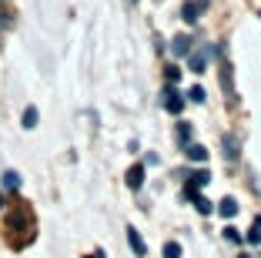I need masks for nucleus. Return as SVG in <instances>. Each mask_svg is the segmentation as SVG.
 <instances>
[{
    "label": "nucleus",
    "mask_w": 261,
    "mask_h": 258,
    "mask_svg": "<svg viewBox=\"0 0 261 258\" xmlns=\"http://www.w3.org/2000/svg\"><path fill=\"white\" fill-rule=\"evenodd\" d=\"M4 208H7V195H4V191H0V212H4Z\"/></svg>",
    "instance_id": "22"
},
{
    "label": "nucleus",
    "mask_w": 261,
    "mask_h": 258,
    "mask_svg": "<svg viewBox=\"0 0 261 258\" xmlns=\"http://www.w3.org/2000/svg\"><path fill=\"white\" fill-rule=\"evenodd\" d=\"M188 98H191L194 104H204V98H207V94H204V87H201V84H194L191 91H188Z\"/></svg>",
    "instance_id": "17"
},
{
    "label": "nucleus",
    "mask_w": 261,
    "mask_h": 258,
    "mask_svg": "<svg viewBox=\"0 0 261 258\" xmlns=\"http://www.w3.org/2000/svg\"><path fill=\"white\" fill-rule=\"evenodd\" d=\"M164 77H168V84H174V87H177V84H181V71H177L174 64H171V67L164 71Z\"/></svg>",
    "instance_id": "19"
},
{
    "label": "nucleus",
    "mask_w": 261,
    "mask_h": 258,
    "mask_svg": "<svg viewBox=\"0 0 261 258\" xmlns=\"http://www.w3.org/2000/svg\"><path fill=\"white\" fill-rule=\"evenodd\" d=\"M0 47H4V40H0Z\"/></svg>",
    "instance_id": "24"
},
{
    "label": "nucleus",
    "mask_w": 261,
    "mask_h": 258,
    "mask_svg": "<svg viewBox=\"0 0 261 258\" xmlns=\"http://www.w3.org/2000/svg\"><path fill=\"white\" fill-rule=\"evenodd\" d=\"M245 242H248V245H261V215L251 221V231L245 235Z\"/></svg>",
    "instance_id": "12"
},
{
    "label": "nucleus",
    "mask_w": 261,
    "mask_h": 258,
    "mask_svg": "<svg viewBox=\"0 0 261 258\" xmlns=\"http://www.w3.org/2000/svg\"><path fill=\"white\" fill-rule=\"evenodd\" d=\"M164 258H181V245L168 242V245H164Z\"/></svg>",
    "instance_id": "20"
},
{
    "label": "nucleus",
    "mask_w": 261,
    "mask_h": 258,
    "mask_svg": "<svg viewBox=\"0 0 261 258\" xmlns=\"http://www.w3.org/2000/svg\"><path fill=\"white\" fill-rule=\"evenodd\" d=\"M218 215H221V218H234V215H238V201H234V198L218 201Z\"/></svg>",
    "instance_id": "8"
},
{
    "label": "nucleus",
    "mask_w": 261,
    "mask_h": 258,
    "mask_svg": "<svg viewBox=\"0 0 261 258\" xmlns=\"http://www.w3.org/2000/svg\"><path fill=\"white\" fill-rule=\"evenodd\" d=\"M198 14H201V4H194V0H188L185 7H181V17H185L188 24H198Z\"/></svg>",
    "instance_id": "9"
},
{
    "label": "nucleus",
    "mask_w": 261,
    "mask_h": 258,
    "mask_svg": "<svg viewBox=\"0 0 261 258\" xmlns=\"http://www.w3.org/2000/svg\"><path fill=\"white\" fill-rule=\"evenodd\" d=\"M127 242H130V248H134V255H141V258L147 255V245H144V238H141L138 228H127Z\"/></svg>",
    "instance_id": "5"
},
{
    "label": "nucleus",
    "mask_w": 261,
    "mask_h": 258,
    "mask_svg": "<svg viewBox=\"0 0 261 258\" xmlns=\"http://www.w3.org/2000/svg\"><path fill=\"white\" fill-rule=\"evenodd\" d=\"M10 24H14V14H10V10H7V4L0 0V27H10Z\"/></svg>",
    "instance_id": "18"
},
{
    "label": "nucleus",
    "mask_w": 261,
    "mask_h": 258,
    "mask_svg": "<svg viewBox=\"0 0 261 258\" xmlns=\"http://www.w3.org/2000/svg\"><path fill=\"white\" fill-rule=\"evenodd\" d=\"M177 141H181V148L191 145V121H181V124H177Z\"/></svg>",
    "instance_id": "13"
},
{
    "label": "nucleus",
    "mask_w": 261,
    "mask_h": 258,
    "mask_svg": "<svg viewBox=\"0 0 261 258\" xmlns=\"http://www.w3.org/2000/svg\"><path fill=\"white\" fill-rule=\"evenodd\" d=\"M207 181H211V171H204V168H201V171H194V175H188V188H191V191L204 188Z\"/></svg>",
    "instance_id": "7"
},
{
    "label": "nucleus",
    "mask_w": 261,
    "mask_h": 258,
    "mask_svg": "<svg viewBox=\"0 0 261 258\" xmlns=\"http://www.w3.org/2000/svg\"><path fill=\"white\" fill-rule=\"evenodd\" d=\"M0 181H4V188H7V191H20V175H17V171H4Z\"/></svg>",
    "instance_id": "11"
},
{
    "label": "nucleus",
    "mask_w": 261,
    "mask_h": 258,
    "mask_svg": "<svg viewBox=\"0 0 261 258\" xmlns=\"http://www.w3.org/2000/svg\"><path fill=\"white\" fill-rule=\"evenodd\" d=\"M7 231L14 235V231H23V238L27 242H34V215L27 205H17L14 212L7 215Z\"/></svg>",
    "instance_id": "1"
},
{
    "label": "nucleus",
    "mask_w": 261,
    "mask_h": 258,
    "mask_svg": "<svg viewBox=\"0 0 261 258\" xmlns=\"http://www.w3.org/2000/svg\"><path fill=\"white\" fill-rule=\"evenodd\" d=\"M207 57H211V47H201V51H191V54H188V67H191L194 74H204V67H207Z\"/></svg>",
    "instance_id": "2"
},
{
    "label": "nucleus",
    "mask_w": 261,
    "mask_h": 258,
    "mask_svg": "<svg viewBox=\"0 0 261 258\" xmlns=\"http://www.w3.org/2000/svg\"><path fill=\"white\" fill-rule=\"evenodd\" d=\"M171 54H174V57H188V54H191V37H188V34H177V37L171 40Z\"/></svg>",
    "instance_id": "4"
},
{
    "label": "nucleus",
    "mask_w": 261,
    "mask_h": 258,
    "mask_svg": "<svg viewBox=\"0 0 261 258\" xmlns=\"http://www.w3.org/2000/svg\"><path fill=\"white\" fill-rule=\"evenodd\" d=\"M238 258H251V255H238Z\"/></svg>",
    "instance_id": "23"
},
{
    "label": "nucleus",
    "mask_w": 261,
    "mask_h": 258,
    "mask_svg": "<svg viewBox=\"0 0 261 258\" xmlns=\"http://www.w3.org/2000/svg\"><path fill=\"white\" fill-rule=\"evenodd\" d=\"M164 107H168L171 114H181V111H185V98H181L177 91H168V94H164Z\"/></svg>",
    "instance_id": "6"
},
{
    "label": "nucleus",
    "mask_w": 261,
    "mask_h": 258,
    "mask_svg": "<svg viewBox=\"0 0 261 258\" xmlns=\"http://www.w3.org/2000/svg\"><path fill=\"white\" fill-rule=\"evenodd\" d=\"M224 238H228V242H234V245L241 242V235H238V228H231V225L224 228Z\"/></svg>",
    "instance_id": "21"
},
{
    "label": "nucleus",
    "mask_w": 261,
    "mask_h": 258,
    "mask_svg": "<svg viewBox=\"0 0 261 258\" xmlns=\"http://www.w3.org/2000/svg\"><path fill=\"white\" fill-rule=\"evenodd\" d=\"M258 17H261V14H258Z\"/></svg>",
    "instance_id": "25"
},
{
    "label": "nucleus",
    "mask_w": 261,
    "mask_h": 258,
    "mask_svg": "<svg viewBox=\"0 0 261 258\" xmlns=\"http://www.w3.org/2000/svg\"><path fill=\"white\" fill-rule=\"evenodd\" d=\"M224 158L228 161L238 158V141H234V137H224Z\"/></svg>",
    "instance_id": "15"
},
{
    "label": "nucleus",
    "mask_w": 261,
    "mask_h": 258,
    "mask_svg": "<svg viewBox=\"0 0 261 258\" xmlns=\"http://www.w3.org/2000/svg\"><path fill=\"white\" fill-rule=\"evenodd\" d=\"M194 208H198L201 215H211V212H215V205H211V201H207L204 195H201V198H194Z\"/></svg>",
    "instance_id": "16"
},
{
    "label": "nucleus",
    "mask_w": 261,
    "mask_h": 258,
    "mask_svg": "<svg viewBox=\"0 0 261 258\" xmlns=\"http://www.w3.org/2000/svg\"><path fill=\"white\" fill-rule=\"evenodd\" d=\"M124 181H127L130 191H138L141 184H144V165H130V168H127V175H124Z\"/></svg>",
    "instance_id": "3"
},
{
    "label": "nucleus",
    "mask_w": 261,
    "mask_h": 258,
    "mask_svg": "<svg viewBox=\"0 0 261 258\" xmlns=\"http://www.w3.org/2000/svg\"><path fill=\"white\" fill-rule=\"evenodd\" d=\"M20 121H23V128H27V131H34V128H37V107H27V111H23V118H20Z\"/></svg>",
    "instance_id": "14"
},
{
    "label": "nucleus",
    "mask_w": 261,
    "mask_h": 258,
    "mask_svg": "<svg viewBox=\"0 0 261 258\" xmlns=\"http://www.w3.org/2000/svg\"><path fill=\"white\" fill-rule=\"evenodd\" d=\"M185 154H188L191 161H201V165L207 161V151H204V145H185Z\"/></svg>",
    "instance_id": "10"
}]
</instances>
